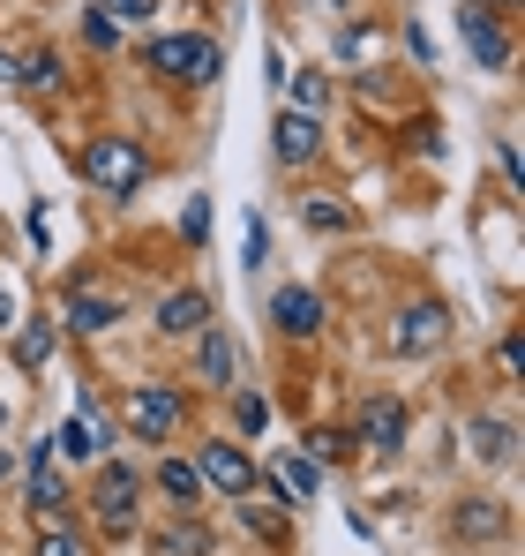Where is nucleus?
<instances>
[{"mask_svg": "<svg viewBox=\"0 0 525 556\" xmlns=\"http://www.w3.org/2000/svg\"><path fill=\"white\" fill-rule=\"evenodd\" d=\"M76 166H84V181L105 188V195H136V188H143V174H151V159H143L128 136H90Z\"/></svg>", "mask_w": 525, "mask_h": 556, "instance_id": "f257e3e1", "label": "nucleus"}, {"mask_svg": "<svg viewBox=\"0 0 525 556\" xmlns=\"http://www.w3.org/2000/svg\"><path fill=\"white\" fill-rule=\"evenodd\" d=\"M151 68L174 76V84H210V76H218V46L195 38V30H174V38L151 46Z\"/></svg>", "mask_w": 525, "mask_h": 556, "instance_id": "f03ea898", "label": "nucleus"}, {"mask_svg": "<svg viewBox=\"0 0 525 556\" xmlns=\"http://www.w3.org/2000/svg\"><path fill=\"white\" fill-rule=\"evenodd\" d=\"M458 38H465V53H473L481 68H511V30L496 23V8L465 0V8H458Z\"/></svg>", "mask_w": 525, "mask_h": 556, "instance_id": "7ed1b4c3", "label": "nucleus"}, {"mask_svg": "<svg viewBox=\"0 0 525 556\" xmlns=\"http://www.w3.org/2000/svg\"><path fill=\"white\" fill-rule=\"evenodd\" d=\"M390 346H398V354H443V346H450V308H443V301H413V308L390 324Z\"/></svg>", "mask_w": 525, "mask_h": 556, "instance_id": "20e7f679", "label": "nucleus"}, {"mask_svg": "<svg viewBox=\"0 0 525 556\" xmlns=\"http://www.w3.org/2000/svg\"><path fill=\"white\" fill-rule=\"evenodd\" d=\"M180 391H166V383H143L136 399H128V421H136V437H151V444H174V429H180Z\"/></svg>", "mask_w": 525, "mask_h": 556, "instance_id": "39448f33", "label": "nucleus"}, {"mask_svg": "<svg viewBox=\"0 0 525 556\" xmlns=\"http://www.w3.org/2000/svg\"><path fill=\"white\" fill-rule=\"evenodd\" d=\"M270 151H278V166H308L316 151H323V121L316 113H278V128H270Z\"/></svg>", "mask_w": 525, "mask_h": 556, "instance_id": "423d86ee", "label": "nucleus"}, {"mask_svg": "<svg viewBox=\"0 0 525 556\" xmlns=\"http://www.w3.org/2000/svg\"><path fill=\"white\" fill-rule=\"evenodd\" d=\"M195 473H203V489H218V496H256V489H262V473H256L248 459H241L233 444H210Z\"/></svg>", "mask_w": 525, "mask_h": 556, "instance_id": "0eeeda50", "label": "nucleus"}, {"mask_svg": "<svg viewBox=\"0 0 525 556\" xmlns=\"http://www.w3.org/2000/svg\"><path fill=\"white\" fill-rule=\"evenodd\" d=\"M90 504H98V519H105L113 534H128V527H136V473H128V466H105L98 489H90Z\"/></svg>", "mask_w": 525, "mask_h": 556, "instance_id": "6e6552de", "label": "nucleus"}, {"mask_svg": "<svg viewBox=\"0 0 525 556\" xmlns=\"http://www.w3.org/2000/svg\"><path fill=\"white\" fill-rule=\"evenodd\" d=\"M270 316H278L285 339H316V331H323V301H316L308 286H278V293H270Z\"/></svg>", "mask_w": 525, "mask_h": 556, "instance_id": "1a4fd4ad", "label": "nucleus"}, {"mask_svg": "<svg viewBox=\"0 0 525 556\" xmlns=\"http://www.w3.org/2000/svg\"><path fill=\"white\" fill-rule=\"evenodd\" d=\"M262 489H270V496H285V504H300V496H316V489H323V466L308 459V452H278Z\"/></svg>", "mask_w": 525, "mask_h": 556, "instance_id": "9d476101", "label": "nucleus"}, {"mask_svg": "<svg viewBox=\"0 0 525 556\" xmlns=\"http://www.w3.org/2000/svg\"><path fill=\"white\" fill-rule=\"evenodd\" d=\"M450 534H465V542H503V534H511V511L488 504V496H465V504L450 511Z\"/></svg>", "mask_w": 525, "mask_h": 556, "instance_id": "9b49d317", "label": "nucleus"}, {"mask_svg": "<svg viewBox=\"0 0 525 556\" xmlns=\"http://www.w3.org/2000/svg\"><path fill=\"white\" fill-rule=\"evenodd\" d=\"M360 437H368L375 452H398V444H406V406H398V399H368V406H360Z\"/></svg>", "mask_w": 525, "mask_h": 556, "instance_id": "f8f14e48", "label": "nucleus"}, {"mask_svg": "<svg viewBox=\"0 0 525 556\" xmlns=\"http://www.w3.org/2000/svg\"><path fill=\"white\" fill-rule=\"evenodd\" d=\"M61 504H68V496H61V473H53V444H38V452H30V511H38V527L61 519Z\"/></svg>", "mask_w": 525, "mask_h": 556, "instance_id": "ddd939ff", "label": "nucleus"}, {"mask_svg": "<svg viewBox=\"0 0 525 556\" xmlns=\"http://www.w3.org/2000/svg\"><path fill=\"white\" fill-rule=\"evenodd\" d=\"M233 331H210L203 324V346H195V369H203V383H218V391H233Z\"/></svg>", "mask_w": 525, "mask_h": 556, "instance_id": "4468645a", "label": "nucleus"}, {"mask_svg": "<svg viewBox=\"0 0 525 556\" xmlns=\"http://www.w3.org/2000/svg\"><path fill=\"white\" fill-rule=\"evenodd\" d=\"M203 324H210V301H203V293H166V301H158V331H166V339H188V331H203Z\"/></svg>", "mask_w": 525, "mask_h": 556, "instance_id": "2eb2a0df", "label": "nucleus"}, {"mask_svg": "<svg viewBox=\"0 0 525 556\" xmlns=\"http://www.w3.org/2000/svg\"><path fill=\"white\" fill-rule=\"evenodd\" d=\"M158 489L174 496V511H195V504H203V473H195L188 459H166V466H158Z\"/></svg>", "mask_w": 525, "mask_h": 556, "instance_id": "dca6fc26", "label": "nucleus"}, {"mask_svg": "<svg viewBox=\"0 0 525 556\" xmlns=\"http://www.w3.org/2000/svg\"><path fill=\"white\" fill-rule=\"evenodd\" d=\"M68 324H76V331H113V324H120V301H105V293H68Z\"/></svg>", "mask_w": 525, "mask_h": 556, "instance_id": "f3484780", "label": "nucleus"}, {"mask_svg": "<svg viewBox=\"0 0 525 556\" xmlns=\"http://www.w3.org/2000/svg\"><path fill=\"white\" fill-rule=\"evenodd\" d=\"M38 556H90V542L68 519H46V527H38Z\"/></svg>", "mask_w": 525, "mask_h": 556, "instance_id": "a211bd4d", "label": "nucleus"}, {"mask_svg": "<svg viewBox=\"0 0 525 556\" xmlns=\"http://www.w3.org/2000/svg\"><path fill=\"white\" fill-rule=\"evenodd\" d=\"M158 556H210V534H203L195 519H180V527L158 534Z\"/></svg>", "mask_w": 525, "mask_h": 556, "instance_id": "6ab92c4d", "label": "nucleus"}, {"mask_svg": "<svg viewBox=\"0 0 525 556\" xmlns=\"http://www.w3.org/2000/svg\"><path fill=\"white\" fill-rule=\"evenodd\" d=\"M15 84H30V91H53V84H61V61H53V53H30V61L15 68Z\"/></svg>", "mask_w": 525, "mask_h": 556, "instance_id": "aec40b11", "label": "nucleus"}, {"mask_svg": "<svg viewBox=\"0 0 525 556\" xmlns=\"http://www.w3.org/2000/svg\"><path fill=\"white\" fill-rule=\"evenodd\" d=\"M46 354H53V324H30V331L15 339V362H23V369H38Z\"/></svg>", "mask_w": 525, "mask_h": 556, "instance_id": "412c9836", "label": "nucleus"}, {"mask_svg": "<svg viewBox=\"0 0 525 556\" xmlns=\"http://www.w3.org/2000/svg\"><path fill=\"white\" fill-rule=\"evenodd\" d=\"M98 444H105V437H98L90 421H68V429H61V452H68V459H98Z\"/></svg>", "mask_w": 525, "mask_h": 556, "instance_id": "4be33fe9", "label": "nucleus"}, {"mask_svg": "<svg viewBox=\"0 0 525 556\" xmlns=\"http://www.w3.org/2000/svg\"><path fill=\"white\" fill-rule=\"evenodd\" d=\"M308 226H316V233H346L353 218H346V203H331V195H316V203H308Z\"/></svg>", "mask_w": 525, "mask_h": 556, "instance_id": "5701e85b", "label": "nucleus"}, {"mask_svg": "<svg viewBox=\"0 0 525 556\" xmlns=\"http://www.w3.org/2000/svg\"><path fill=\"white\" fill-rule=\"evenodd\" d=\"M278 84H285V91L300 98V113H316V105L331 98V91H323V76H278Z\"/></svg>", "mask_w": 525, "mask_h": 556, "instance_id": "b1692460", "label": "nucleus"}, {"mask_svg": "<svg viewBox=\"0 0 525 556\" xmlns=\"http://www.w3.org/2000/svg\"><path fill=\"white\" fill-rule=\"evenodd\" d=\"M481 459H511V421H481Z\"/></svg>", "mask_w": 525, "mask_h": 556, "instance_id": "393cba45", "label": "nucleus"}, {"mask_svg": "<svg viewBox=\"0 0 525 556\" xmlns=\"http://www.w3.org/2000/svg\"><path fill=\"white\" fill-rule=\"evenodd\" d=\"M158 0H98V15H113V23H136V15H151Z\"/></svg>", "mask_w": 525, "mask_h": 556, "instance_id": "a878e982", "label": "nucleus"}, {"mask_svg": "<svg viewBox=\"0 0 525 556\" xmlns=\"http://www.w3.org/2000/svg\"><path fill=\"white\" fill-rule=\"evenodd\" d=\"M180 233H188V241H203V233H210V203H203V195L188 203V218H180Z\"/></svg>", "mask_w": 525, "mask_h": 556, "instance_id": "bb28decb", "label": "nucleus"}, {"mask_svg": "<svg viewBox=\"0 0 525 556\" xmlns=\"http://www.w3.org/2000/svg\"><path fill=\"white\" fill-rule=\"evenodd\" d=\"M84 30H90V46H113V38H120V23H113V15H90Z\"/></svg>", "mask_w": 525, "mask_h": 556, "instance_id": "cd10ccee", "label": "nucleus"}, {"mask_svg": "<svg viewBox=\"0 0 525 556\" xmlns=\"http://www.w3.org/2000/svg\"><path fill=\"white\" fill-rule=\"evenodd\" d=\"M338 452H346V437H338V429H316V466L338 459Z\"/></svg>", "mask_w": 525, "mask_h": 556, "instance_id": "c85d7f7f", "label": "nucleus"}, {"mask_svg": "<svg viewBox=\"0 0 525 556\" xmlns=\"http://www.w3.org/2000/svg\"><path fill=\"white\" fill-rule=\"evenodd\" d=\"M15 68H23V61H15V53H0V84H15Z\"/></svg>", "mask_w": 525, "mask_h": 556, "instance_id": "c756f323", "label": "nucleus"}, {"mask_svg": "<svg viewBox=\"0 0 525 556\" xmlns=\"http://www.w3.org/2000/svg\"><path fill=\"white\" fill-rule=\"evenodd\" d=\"M0 324H8V286H0Z\"/></svg>", "mask_w": 525, "mask_h": 556, "instance_id": "7c9ffc66", "label": "nucleus"}, {"mask_svg": "<svg viewBox=\"0 0 525 556\" xmlns=\"http://www.w3.org/2000/svg\"><path fill=\"white\" fill-rule=\"evenodd\" d=\"M316 8H346V0H316Z\"/></svg>", "mask_w": 525, "mask_h": 556, "instance_id": "2f4dec72", "label": "nucleus"}, {"mask_svg": "<svg viewBox=\"0 0 525 556\" xmlns=\"http://www.w3.org/2000/svg\"><path fill=\"white\" fill-rule=\"evenodd\" d=\"M0 429H8V406H0Z\"/></svg>", "mask_w": 525, "mask_h": 556, "instance_id": "473e14b6", "label": "nucleus"}, {"mask_svg": "<svg viewBox=\"0 0 525 556\" xmlns=\"http://www.w3.org/2000/svg\"><path fill=\"white\" fill-rule=\"evenodd\" d=\"M0 473H8V452H0Z\"/></svg>", "mask_w": 525, "mask_h": 556, "instance_id": "72a5a7b5", "label": "nucleus"}]
</instances>
